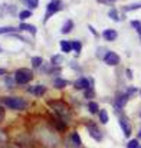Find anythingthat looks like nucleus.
I'll list each match as a JSON object with an SVG mask.
<instances>
[{
    "label": "nucleus",
    "mask_w": 141,
    "mask_h": 148,
    "mask_svg": "<svg viewBox=\"0 0 141 148\" xmlns=\"http://www.w3.org/2000/svg\"><path fill=\"white\" fill-rule=\"evenodd\" d=\"M62 62H63V56H62V55H53V56L50 58V63H52L53 66H59Z\"/></svg>",
    "instance_id": "obj_19"
},
{
    "label": "nucleus",
    "mask_w": 141,
    "mask_h": 148,
    "mask_svg": "<svg viewBox=\"0 0 141 148\" xmlns=\"http://www.w3.org/2000/svg\"><path fill=\"white\" fill-rule=\"evenodd\" d=\"M47 105H49V106H50L65 122L68 121V118H69V115H71V108H69V105H68L65 101H61V99L49 101Z\"/></svg>",
    "instance_id": "obj_1"
},
{
    "label": "nucleus",
    "mask_w": 141,
    "mask_h": 148,
    "mask_svg": "<svg viewBox=\"0 0 141 148\" xmlns=\"http://www.w3.org/2000/svg\"><path fill=\"white\" fill-rule=\"evenodd\" d=\"M88 111L91 112V114H99V105L96 103V102H94V101H91L89 103H88Z\"/></svg>",
    "instance_id": "obj_21"
},
{
    "label": "nucleus",
    "mask_w": 141,
    "mask_h": 148,
    "mask_svg": "<svg viewBox=\"0 0 141 148\" xmlns=\"http://www.w3.org/2000/svg\"><path fill=\"white\" fill-rule=\"evenodd\" d=\"M140 39H141V35H140Z\"/></svg>",
    "instance_id": "obj_37"
},
{
    "label": "nucleus",
    "mask_w": 141,
    "mask_h": 148,
    "mask_svg": "<svg viewBox=\"0 0 141 148\" xmlns=\"http://www.w3.org/2000/svg\"><path fill=\"white\" fill-rule=\"evenodd\" d=\"M6 73H7V71L3 69V68H0V76H3V75H6Z\"/></svg>",
    "instance_id": "obj_32"
},
{
    "label": "nucleus",
    "mask_w": 141,
    "mask_h": 148,
    "mask_svg": "<svg viewBox=\"0 0 141 148\" xmlns=\"http://www.w3.org/2000/svg\"><path fill=\"white\" fill-rule=\"evenodd\" d=\"M61 7H62L61 0H50L49 4L46 6V13H45V17H43V23H46L52 16H55V13H58L61 10Z\"/></svg>",
    "instance_id": "obj_4"
},
{
    "label": "nucleus",
    "mask_w": 141,
    "mask_h": 148,
    "mask_svg": "<svg viewBox=\"0 0 141 148\" xmlns=\"http://www.w3.org/2000/svg\"><path fill=\"white\" fill-rule=\"evenodd\" d=\"M88 29H89V30H91V33H92V35H95V36H96V35H98V33H96V30H95L94 27H92V26H91V25H89V26H88Z\"/></svg>",
    "instance_id": "obj_30"
},
{
    "label": "nucleus",
    "mask_w": 141,
    "mask_h": 148,
    "mask_svg": "<svg viewBox=\"0 0 141 148\" xmlns=\"http://www.w3.org/2000/svg\"><path fill=\"white\" fill-rule=\"evenodd\" d=\"M33 79V72L28 68H20L14 72V82L17 85H26Z\"/></svg>",
    "instance_id": "obj_2"
},
{
    "label": "nucleus",
    "mask_w": 141,
    "mask_h": 148,
    "mask_svg": "<svg viewBox=\"0 0 141 148\" xmlns=\"http://www.w3.org/2000/svg\"><path fill=\"white\" fill-rule=\"evenodd\" d=\"M138 148H141V145H140V147H138Z\"/></svg>",
    "instance_id": "obj_38"
},
{
    "label": "nucleus",
    "mask_w": 141,
    "mask_h": 148,
    "mask_svg": "<svg viewBox=\"0 0 141 148\" xmlns=\"http://www.w3.org/2000/svg\"><path fill=\"white\" fill-rule=\"evenodd\" d=\"M87 128H88V132H89V135L94 138L95 141H101L102 140V132H101V130L98 128V125L94 124V122H88L87 124Z\"/></svg>",
    "instance_id": "obj_7"
},
{
    "label": "nucleus",
    "mask_w": 141,
    "mask_h": 148,
    "mask_svg": "<svg viewBox=\"0 0 141 148\" xmlns=\"http://www.w3.org/2000/svg\"><path fill=\"white\" fill-rule=\"evenodd\" d=\"M96 1H98V3H102V4H107L109 0H96Z\"/></svg>",
    "instance_id": "obj_33"
},
{
    "label": "nucleus",
    "mask_w": 141,
    "mask_h": 148,
    "mask_svg": "<svg viewBox=\"0 0 141 148\" xmlns=\"http://www.w3.org/2000/svg\"><path fill=\"white\" fill-rule=\"evenodd\" d=\"M138 138H141V131H140V132H138Z\"/></svg>",
    "instance_id": "obj_34"
},
{
    "label": "nucleus",
    "mask_w": 141,
    "mask_h": 148,
    "mask_svg": "<svg viewBox=\"0 0 141 148\" xmlns=\"http://www.w3.org/2000/svg\"><path fill=\"white\" fill-rule=\"evenodd\" d=\"M85 98H94V89L91 88V89H87L85 91Z\"/></svg>",
    "instance_id": "obj_28"
},
{
    "label": "nucleus",
    "mask_w": 141,
    "mask_h": 148,
    "mask_svg": "<svg viewBox=\"0 0 141 148\" xmlns=\"http://www.w3.org/2000/svg\"><path fill=\"white\" fill-rule=\"evenodd\" d=\"M29 92H32L35 97H38V98H41V97H43L45 95V92H46V88L43 86V85H36V86H33V88H29Z\"/></svg>",
    "instance_id": "obj_10"
},
{
    "label": "nucleus",
    "mask_w": 141,
    "mask_h": 148,
    "mask_svg": "<svg viewBox=\"0 0 141 148\" xmlns=\"http://www.w3.org/2000/svg\"><path fill=\"white\" fill-rule=\"evenodd\" d=\"M1 52H3V49H1V46H0V53H1Z\"/></svg>",
    "instance_id": "obj_35"
},
{
    "label": "nucleus",
    "mask_w": 141,
    "mask_h": 148,
    "mask_svg": "<svg viewBox=\"0 0 141 148\" xmlns=\"http://www.w3.org/2000/svg\"><path fill=\"white\" fill-rule=\"evenodd\" d=\"M120 125H121V128H122V132H124V135L128 138V137L131 135V125L128 124L127 118H120Z\"/></svg>",
    "instance_id": "obj_11"
},
{
    "label": "nucleus",
    "mask_w": 141,
    "mask_h": 148,
    "mask_svg": "<svg viewBox=\"0 0 141 148\" xmlns=\"http://www.w3.org/2000/svg\"><path fill=\"white\" fill-rule=\"evenodd\" d=\"M92 84L94 81L91 78H79L74 82V86L75 89H79V91H87V89H91L92 88Z\"/></svg>",
    "instance_id": "obj_5"
},
{
    "label": "nucleus",
    "mask_w": 141,
    "mask_h": 148,
    "mask_svg": "<svg viewBox=\"0 0 141 148\" xmlns=\"http://www.w3.org/2000/svg\"><path fill=\"white\" fill-rule=\"evenodd\" d=\"M111 1H117V0H111Z\"/></svg>",
    "instance_id": "obj_36"
},
{
    "label": "nucleus",
    "mask_w": 141,
    "mask_h": 148,
    "mask_svg": "<svg viewBox=\"0 0 141 148\" xmlns=\"http://www.w3.org/2000/svg\"><path fill=\"white\" fill-rule=\"evenodd\" d=\"M102 38H104L105 40H108V42H112V40H115V39L118 38V33H117V30H114V29H105V30L102 32Z\"/></svg>",
    "instance_id": "obj_9"
},
{
    "label": "nucleus",
    "mask_w": 141,
    "mask_h": 148,
    "mask_svg": "<svg viewBox=\"0 0 141 148\" xmlns=\"http://www.w3.org/2000/svg\"><path fill=\"white\" fill-rule=\"evenodd\" d=\"M137 9H141V3L131 4V6H125V7H124V10H125V12H130V10H137Z\"/></svg>",
    "instance_id": "obj_26"
},
{
    "label": "nucleus",
    "mask_w": 141,
    "mask_h": 148,
    "mask_svg": "<svg viewBox=\"0 0 141 148\" xmlns=\"http://www.w3.org/2000/svg\"><path fill=\"white\" fill-rule=\"evenodd\" d=\"M108 16H109V19H112V20H115V22H120V16H118V10L117 9H111L109 12H108Z\"/></svg>",
    "instance_id": "obj_22"
},
{
    "label": "nucleus",
    "mask_w": 141,
    "mask_h": 148,
    "mask_svg": "<svg viewBox=\"0 0 141 148\" xmlns=\"http://www.w3.org/2000/svg\"><path fill=\"white\" fill-rule=\"evenodd\" d=\"M104 62L109 66H117L120 63V56L115 52H107V55L104 58Z\"/></svg>",
    "instance_id": "obj_8"
},
{
    "label": "nucleus",
    "mask_w": 141,
    "mask_h": 148,
    "mask_svg": "<svg viewBox=\"0 0 141 148\" xmlns=\"http://www.w3.org/2000/svg\"><path fill=\"white\" fill-rule=\"evenodd\" d=\"M125 73H127L128 79H131V78H133V75H131V69H127V71H125Z\"/></svg>",
    "instance_id": "obj_31"
},
{
    "label": "nucleus",
    "mask_w": 141,
    "mask_h": 148,
    "mask_svg": "<svg viewBox=\"0 0 141 148\" xmlns=\"http://www.w3.org/2000/svg\"><path fill=\"white\" fill-rule=\"evenodd\" d=\"M128 98H130V95L125 92V94H120V95H117L115 99H114V109L115 111H121V109H124V106L127 105V102H128Z\"/></svg>",
    "instance_id": "obj_6"
},
{
    "label": "nucleus",
    "mask_w": 141,
    "mask_h": 148,
    "mask_svg": "<svg viewBox=\"0 0 141 148\" xmlns=\"http://www.w3.org/2000/svg\"><path fill=\"white\" fill-rule=\"evenodd\" d=\"M4 116H6V109H4V106L0 105V122L4 119Z\"/></svg>",
    "instance_id": "obj_29"
},
{
    "label": "nucleus",
    "mask_w": 141,
    "mask_h": 148,
    "mask_svg": "<svg viewBox=\"0 0 141 148\" xmlns=\"http://www.w3.org/2000/svg\"><path fill=\"white\" fill-rule=\"evenodd\" d=\"M19 30H25V32H29L30 35H36V27L33 26V25H28V23H25V22H22L20 25H19Z\"/></svg>",
    "instance_id": "obj_12"
},
{
    "label": "nucleus",
    "mask_w": 141,
    "mask_h": 148,
    "mask_svg": "<svg viewBox=\"0 0 141 148\" xmlns=\"http://www.w3.org/2000/svg\"><path fill=\"white\" fill-rule=\"evenodd\" d=\"M72 29H74V22L69 19V20H66V22L63 23V27L61 29V32H62L63 35H66V33H69Z\"/></svg>",
    "instance_id": "obj_15"
},
{
    "label": "nucleus",
    "mask_w": 141,
    "mask_h": 148,
    "mask_svg": "<svg viewBox=\"0 0 141 148\" xmlns=\"http://www.w3.org/2000/svg\"><path fill=\"white\" fill-rule=\"evenodd\" d=\"M140 144H138V140H130L128 144H127V148H138Z\"/></svg>",
    "instance_id": "obj_25"
},
{
    "label": "nucleus",
    "mask_w": 141,
    "mask_h": 148,
    "mask_svg": "<svg viewBox=\"0 0 141 148\" xmlns=\"http://www.w3.org/2000/svg\"><path fill=\"white\" fill-rule=\"evenodd\" d=\"M30 62H32V66L33 68H42V65H43V59L41 56H33L30 59Z\"/></svg>",
    "instance_id": "obj_20"
},
{
    "label": "nucleus",
    "mask_w": 141,
    "mask_h": 148,
    "mask_svg": "<svg viewBox=\"0 0 141 148\" xmlns=\"http://www.w3.org/2000/svg\"><path fill=\"white\" fill-rule=\"evenodd\" d=\"M99 121H101V124H108V112L105 109L99 111Z\"/></svg>",
    "instance_id": "obj_23"
},
{
    "label": "nucleus",
    "mask_w": 141,
    "mask_h": 148,
    "mask_svg": "<svg viewBox=\"0 0 141 148\" xmlns=\"http://www.w3.org/2000/svg\"><path fill=\"white\" fill-rule=\"evenodd\" d=\"M131 26H133L134 29H137V30H138V29L141 27V22L140 20H131Z\"/></svg>",
    "instance_id": "obj_27"
},
{
    "label": "nucleus",
    "mask_w": 141,
    "mask_h": 148,
    "mask_svg": "<svg viewBox=\"0 0 141 148\" xmlns=\"http://www.w3.org/2000/svg\"><path fill=\"white\" fill-rule=\"evenodd\" d=\"M66 85H69V81H68V79L56 78V79L53 81V86H55L56 89H62V88H65Z\"/></svg>",
    "instance_id": "obj_13"
},
{
    "label": "nucleus",
    "mask_w": 141,
    "mask_h": 148,
    "mask_svg": "<svg viewBox=\"0 0 141 148\" xmlns=\"http://www.w3.org/2000/svg\"><path fill=\"white\" fill-rule=\"evenodd\" d=\"M72 49L76 52V55H79V52L82 49V43H81L79 40H74V42H72Z\"/></svg>",
    "instance_id": "obj_24"
},
{
    "label": "nucleus",
    "mask_w": 141,
    "mask_h": 148,
    "mask_svg": "<svg viewBox=\"0 0 141 148\" xmlns=\"http://www.w3.org/2000/svg\"><path fill=\"white\" fill-rule=\"evenodd\" d=\"M140 94H141V92H140Z\"/></svg>",
    "instance_id": "obj_39"
},
{
    "label": "nucleus",
    "mask_w": 141,
    "mask_h": 148,
    "mask_svg": "<svg viewBox=\"0 0 141 148\" xmlns=\"http://www.w3.org/2000/svg\"><path fill=\"white\" fill-rule=\"evenodd\" d=\"M16 30H19V27H13V26H1V27H0V35H10V33H14Z\"/></svg>",
    "instance_id": "obj_17"
},
{
    "label": "nucleus",
    "mask_w": 141,
    "mask_h": 148,
    "mask_svg": "<svg viewBox=\"0 0 141 148\" xmlns=\"http://www.w3.org/2000/svg\"><path fill=\"white\" fill-rule=\"evenodd\" d=\"M71 143H72L74 147H81L82 141H81V137H79L78 132H72V135H71Z\"/></svg>",
    "instance_id": "obj_16"
},
{
    "label": "nucleus",
    "mask_w": 141,
    "mask_h": 148,
    "mask_svg": "<svg viewBox=\"0 0 141 148\" xmlns=\"http://www.w3.org/2000/svg\"><path fill=\"white\" fill-rule=\"evenodd\" d=\"M30 16H32V10H29V9H28V10H20L19 14H17V17L20 19V23L25 22L26 19H29Z\"/></svg>",
    "instance_id": "obj_18"
},
{
    "label": "nucleus",
    "mask_w": 141,
    "mask_h": 148,
    "mask_svg": "<svg viewBox=\"0 0 141 148\" xmlns=\"http://www.w3.org/2000/svg\"><path fill=\"white\" fill-rule=\"evenodd\" d=\"M61 50L63 52V53H69V52H72V42H69V40H62L61 42Z\"/></svg>",
    "instance_id": "obj_14"
},
{
    "label": "nucleus",
    "mask_w": 141,
    "mask_h": 148,
    "mask_svg": "<svg viewBox=\"0 0 141 148\" xmlns=\"http://www.w3.org/2000/svg\"><path fill=\"white\" fill-rule=\"evenodd\" d=\"M3 103H4L7 108L14 109V111H23V109L28 106L26 99L19 98V97H9V98H3Z\"/></svg>",
    "instance_id": "obj_3"
}]
</instances>
